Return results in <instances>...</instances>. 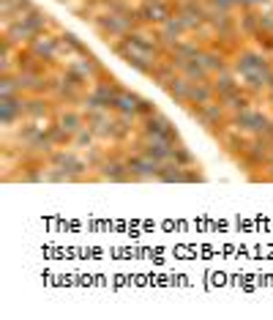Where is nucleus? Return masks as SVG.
<instances>
[{
  "mask_svg": "<svg viewBox=\"0 0 273 320\" xmlns=\"http://www.w3.org/2000/svg\"><path fill=\"white\" fill-rule=\"evenodd\" d=\"M128 39H131L134 44L140 47L142 52H153V47H150V44H145V41H142L140 36H128ZM128 63H137V66H140V55H134V52H128Z\"/></svg>",
  "mask_w": 273,
  "mask_h": 320,
  "instance_id": "nucleus-1",
  "label": "nucleus"
}]
</instances>
